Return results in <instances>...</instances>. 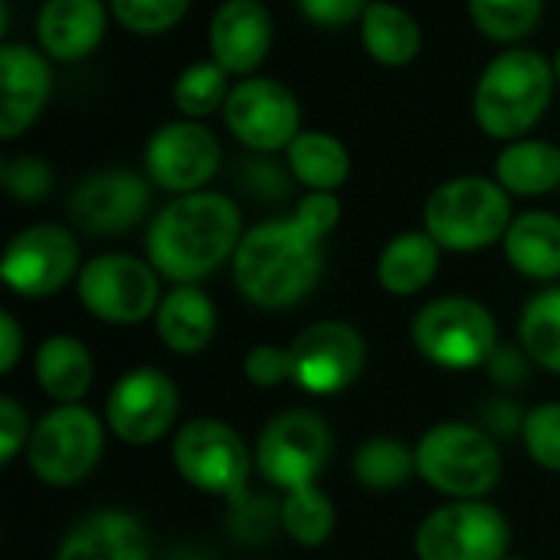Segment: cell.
Wrapping results in <instances>:
<instances>
[{"mask_svg":"<svg viewBox=\"0 0 560 560\" xmlns=\"http://www.w3.org/2000/svg\"><path fill=\"white\" fill-rule=\"evenodd\" d=\"M79 305L105 325H141L161 305V276L148 259L102 253L82 262L75 279Z\"/></svg>","mask_w":560,"mask_h":560,"instance_id":"obj_9","label":"cell"},{"mask_svg":"<svg viewBox=\"0 0 560 560\" xmlns=\"http://www.w3.org/2000/svg\"><path fill=\"white\" fill-rule=\"evenodd\" d=\"M509 545V518L486 499L446 502L433 509L413 535L420 560H505Z\"/></svg>","mask_w":560,"mask_h":560,"instance_id":"obj_11","label":"cell"},{"mask_svg":"<svg viewBox=\"0 0 560 560\" xmlns=\"http://www.w3.org/2000/svg\"><path fill=\"white\" fill-rule=\"evenodd\" d=\"M505 560H525V558H505Z\"/></svg>","mask_w":560,"mask_h":560,"instance_id":"obj_47","label":"cell"},{"mask_svg":"<svg viewBox=\"0 0 560 560\" xmlns=\"http://www.w3.org/2000/svg\"><path fill=\"white\" fill-rule=\"evenodd\" d=\"M289 171L302 187L335 194L351 174V154L345 141L328 131H302L289 144Z\"/></svg>","mask_w":560,"mask_h":560,"instance_id":"obj_28","label":"cell"},{"mask_svg":"<svg viewBox=\"0 0 560 560\" xmlns=\"http://www.w3.org/2000/svg\"><path fill=\"white\" fill-rule=\"evenodd\" d=\"M158 341L180 358H197L217 335V305L200 285H174L154 312Z\"/></svg>","mask_w":560,"mask_h":560,"instance_id":"obj_22","label":"cell"},{"mask_svg":"<svg viewBox=\"0 0 560 560\" xmlns=\"http://www.w3.org/2000/svg\"><path fill=\"white\" fill-rule=\"evenodd\" d=\"M0 184L13 200L36 203V200H46L49 190H52V167L43 158H33V154L7 158L0 164Z\"/></svg>","mask_w":560,"mask_h":560,"instance_id":"obj_37","label":"cell"},{"mask_svg":"<svg viewBox=\"0 0 560 560\" xmlns=\"http://www.w3.org/2000/svg\"><path fill=\"white\" fill-rule=\"evenodd\" d=\"M512 220V194L482 174L440 184L423 207V230L446 253H482L505 240Z\"/></svg>","mask_w":560,"mask_h":560,"instance_id":"obj_4","label":"cell"},{"mask_svg":"<svg viewBox=\"0 0 560 560\" xmlns=\"http://www.w3.org/2000/svg\"><path fill=\"white\" fill-rule=\"evenodd\" d=\"M522 443L535 466L548 472H560V400L538 404L528 410Z\"/></svg>","mask_w":560,"mask_h":560,"instance_id":"obj_36","label":"cell"},{"mask_svg":"<svg viewBox=\"0 0 560 560\" xmlns=\"http://www.w3.org/2000/svg\"><path fill=\"white\" fill-rule=\"evenodd\" d=\"M79 240L59 223H33L20 230L0 259L3 285L23 299H49L79 279Z\"/></svg>","mask_w":560,"mask_h":560,"instance_id":"obj_12","label":"cell"},{"mask_svg":"<svg viewBox=\"0 0 560 560\" xmlns=\"http://www.w3.org/2000/svg\"><path fill=\"white\" fill-rule=\"evenodd\" d=\"M33 377L52 404H79L95 377L89 348L72 335H49L33 354Z\"/></svg>","mask_w":560,"mask_h":560,"instance_id":"obj_25","label":"cell"},{"mask_svg":"<svg viewBox=\"0 0 560 560\" xmlns=\"http://www.w3.org/2000/svg\"><path fill=\"white\" fill-rule=\"evenodd\" d=\"M351 472L368 492H397L417 476V453L390 436H374L354 450Z\"/></svg>","mask_w":560,"mask_h":560,"instance_id":"obj_29","label":"cell"},{"mask_svg":"<svg viewBox=\"0 0 560 560\" xmlns=\"http://www.w3.org/2000/svg\"><path fill=\"white\" fill-rule=\"evenodd\" d=\"M289 361L295 387L315 397H331L361 377L368 364V341L354 325L325 318L292 338Z\"/></svg>","mask_w":560,"mask_h":560,"instance_id":"obj_14","label":"cell"},{"mask_svg":"<svg viewBox=\"0 0 560 560\" xmlns=\"http://www.w3.org/2000/svg\"><path fill=\"white\" fill-rule=\"evenodd\" d=\"M180 413L177 384L158 368L125 371L105 397V427L128 446H151L164 440Z\"/></svg>","mask_w":560,"mask_h":560,"instance_id":"obj_15","label":"cell"},{"mask_svg":"<svg viewBox=\"0 0 560 560\" xmlns=\"http://www.w3.org/2000/svg\"><path fill=\"white\" fill-rule=\"evenodd\" d=\"M236 292L266 312L299 305L322 279V240L308 236L292 217L256 223L243 233L233 259Z\"/></svg>","mask_w":560,"mask_h":560,"instance_id":"obj_2","label":"cell"},{"mask_svg":"<svg viewBox=\"0 0 560 560\" xmlns=\"http://www.w3.org/2000/svg\"><path fill=\"white\" fill-rule=\"evenodd\" d=\"M105 450V423L82 404H56L30 433V472L49 489H72L89 479Z\"/></svg>","mask_w":560,"mask_h":560,"instance_id":"obj_8","label":"cell"},{"mask_svg":"<svg viewBox=\"0 0 560 560\" xmlns=\"http://www.w3.org/2000/svg\"><path fill=\"white\" fill-rule=\"evenodd\" d=\"M440 256L443 246L427 233V230H407L394 240L377 256V282L387 295L410 299L420 295L440 272Z\"/></svg>","mask_w":560,"mask_h":560,"instance_id":"obj_24","label":"cell"},{"mask_svg":"<svg viewBox=\"0 0 560 560\" xmlns=\"http://www.w3.org/2000/svg\"><path fill=\"white\" fill-rule=\"evenodd\" d=\"M220 141L203 121L177 118L161 125L144 148V174L154 187L180 197L207 190L220 171Z\"/></svg>","mask_w":560,"mask_h":560,"instance_id":"obj_16","label":"cell"},{"mask_svg":"<svg viewBox=\"0 0 560 560\" xmlns=\"http://www.w3.org/2000/svg\"><path fill=\"white\" fill-rule=\"evenodd\" d=\"M164 560H217L210 551H203V548H194V545H184V548H174L171 555Z\"/></svg>","mask_w":560,"mask_h":560,"instance_id":"obj_45","label":"cell"},{"mask_svg":"<svg viewBox=\"0 0 560 560\" xmlns=\"http://www.w3.org/2000/svg\"><path fill=\"white\" fill-rule=\"evenodd\" d=\"M56 560H151V538L131 512L98 509L66 532Z\"/></svg>","mask_w":560,"mask_h":560,"instance_id":"obj_20","label":"cell"},{"mask_svg":"<svg viewBox=\"0 0 560 560\" xmlns=\"http://www.w3.org/2000/svg\"><path fill=\"white\" fill-rule=\"evenodd\" d=\"M555 75H558V82H560V49H558V56H555Z\"/></svg>","mask_w":560,"mask_h":560,"instance_id":"obj_46","label":"cell"},{"mask_svg":"<svg viewBox=\"0 0 560 560\" xmlns=\"http://www.w3.org/2000/svg\"><path fill=\"white\" fill-rule=\"evenodd\" d=\"M495 180L512 197H545L560 190V148L541 138L509 141L495 158Z\"/></svg>","mask_w":560,"mask_h":560,"instance_id":"obj_27","label":"cell"},{"mask_svg":"<svg viewBox=\"0 0 560 560\" xmlns=\"http://www.w3.org/2000/svg\"><path fill=\"white\" fill-rule=\"evenodd\" d=\"M532 368H538L532 361V354L522 345H499L492 351V358L486 361V374L495 387L502 390H518L532 381Z\"/></svg>","mask_w":560,"mask_h":560,"instance_id":"obj_40","label":"cell"},{"mask_svg":"<svg viewBox=\"0 0 560 560\" xmlns=\"http://www.w3.org/2000/svg\"><path fill=\"white\" fill-rule=\"evenodd\" d=\"M518 345L538 368L560 374V289H545L525 302L518 315Z\"/></svg>","mask_w":560,"mask_h":560,"instance_id":"obj_30","label":"cell"},{"mask_svg":"<svg viewBox=\"0 0 560 560\" xmlns=\"http://www.w3.org/2000/svg\"><path fill=\"white\" fill-rule=\"evenodd\" d=\"M240 207L217 190L180 194L167 200L148 223L144 253L161 279L174 285H200L243 240Z\"/></svg>","mask_w":560,"mask_h":560,"instance_id":"obj_1","label":"cell"},{"mask_svg":"<svg viewBox=\"0 0 560 560\" xmlns=\"http://www.w3.org/2000/svg\"><path fill=\"white\" fill-rule=\"evenodd\" d=\"M151 177L125 167L89 174L69 194V220L89 236H121L135 230L151 210Z\"/></svg>","mask_w":560,"mask_h":560,"instance_id":"obj_17","label":"cell"},{"mask_svg":"<svg viewBox=\"0 0 560 560\" xmlns=\"http://www.w3.org/2000/svg\"><path fill=\"white\" fill-rule=\"evenodd\" d=\"M292 220H295L308 236H315V240L325 243V236H328V233L338 226V220H341V200H338V194L308 190V194L299 200Z\"/></svg>","mask_w":560,"mask_h":560,"instance_id":"obj_39","label":"cell"},{"mask_svg":"<svg viewBox=\"0 0 560 560\" xmlns=\"http://www.w3.org/2000/svg\"><path fill=\"white\" fill-rule=\"evenodd\" d=\"M361 43L368 56L381 66L400 69L410 66L420 49H423V30L413 20L410 10L387 3V0H371L364 16H361Z\"/></svg>","mask_w":560,"mask_h":560,"instance_id":"obj_26","label":"cell"},{"mask_svg":"<svg viewBox=\"0 0 560 560\" xmlns=\"http://www.w3.org/2000/svg\"><path fill=\"white\" fill-rule=\"evenodd\" d=\"M555 62L538 49H505L479 75L472 92L476 125L495 141H518L545 118L555 98Z\"/></svg>","mask_w":560,"mask_h":560,"instance_id":"obj_3","label":"cell"},{"mask_svg":"<svg viewBox=\"0 0 560 560\" xmlns=\"http://www.w3.org/2000/svg\"><path fill=\"white\" fill-rule=\"evenodd\" d=\"M223 121L230 135L256 154L289 151V144L302 135V108L295 92L266 75L233 82L223 105Z\"/></svg>","mask_w":560,"mask_h":560,"instance_id":"obj_13","label":"cell"},{"mask_svg":"<svg viewBox=\"0 0 560 560\" xmlns=\"http://www.w3.org/2000/svg\"><path fill=\"white\" fill-rule=\"evenodd\" d=\"M108 13L102 0H43L36 13V43L56 62L92 56L105 39Z\"/></svg>","mask_w":560,"mask_h":560,"instance_id":"obj_21","label":"cell"},{"mask_svg":"<svg viewBox=\"0 0 560 560\" xmlns=\"http://www.w3.org/2000/svg\"><path fill=\"white\" fill-rule=\"evenodd\" d=\"M243 374L253 387H279L285 381H292V361H289V348L282 345H256L249 348L246 361H243Z\"/></svg>","mask_w":560,"mask_h":560,"instance_id":"obj_38","label":"cell"},{"mask_svg":"<svg viewBox=\"0 0 560 560\" xmlns=\"http://www.w3.org/2000/svg\"><path fill=\"white\" fill-rule=\"evenodd\" d=\"M230 89H233L230 72L217 59H200V62H190L187 69L177 72L171 95H174V108L184 118L200 121L213 112H223Z\"/></svg>","mask_w":560,"mask_h":560,"instance_id":"obj_32","label":"cell"},{"mask_svg":"<svg viewBox=\"0 0 560 560\" xmlns=\"http://www.w3.org/2000/svg\"><path fill=\"white\" fill-rule=\"evenodd\" d=\"M33 433L30 413L16 397H0V463H13L20 450H26Z\"/></svg>","mask_w":560,"mask_h":560,"instance_id":"obj_41","label":"cell"},{"mask_svg":"<svg viewBox=\"0 0 560 560\" xmlns=\"http://www.w3.org/2000/svg\"><path fill=\"white\" fill-rule=\"evenodd\" d=\"M210 56L230 75H253L272 49V13L262 0H223L210 20Z\"/></svg>","mask_w":560,"mask_h":560,"instance_id":"obj_19","label":"cell"},{"mask_svg":"<svg viewBox=\"0 0 560 560\" xmlns=\"http://www.w3.org/2000/svg\"><path fill=\"white\" fill-rule=\"evenodd\" d=\"M368 3L371 0H295L299 13L322 30H341V26L361 23Z\"/></svg>","mask_w":560,"mask_h":560,"instance_id":"obj_42","label":"cell"},{"mask_svg":"<svg viewBox=\"0 0 560 560\" xmlns=\"http://www.w3.org/2000/svg\"><path fill=\"white\" fill-rule=\"evenodd\" d=\"M23 348H26V338H23V328H20L16 315L0 312V371L3 374H10L20 364Z\"/></svg>","mask_w":560,"mask_h":560,"instance_id":"obj_44","label":"cell"},{"mask_svg":"<svg viewBox=\"0 0 560 560\" xmlns=\"http://www.w3.org/2000/svg\"><path fill=\"white\" fill-rule=\"evenodd\" d=\"M108 10L125 30L138 36H158L184 20L190 0H108Z\"/></svg>","mask_w":560,"mask_h":560,"instance_id":"obj_35","label":"cell"},{"mask_svg":"<svg viewBox=\"0 0 560 560\" xmlns=\"http://www.w3.org/2000/svg\"><path fill=\"white\" fill-rule=\"evenodd\" d=\"M335 502L318 486L282 492V535L302 548H322L335 535Z\"/></svg>","mask_w":560,"mask_h":560,"instance_id":"obj_31","label":"cell"},{"mask_svg":"<svg viewBox=\"0 0 560 560\" xmlns=\"http://www.w3.org/2000/svg\"><path fill=\"white\" fill-rule=\"evenodd\" d=\"M52 95V69L43 49L26 43L0 46V138L16 141L46 108Z\"/></svg>","mask_w":560,"mask_h":560,"instance_id":"obj_18","label":"cell"},{"mask_svg":"<svg viewBox=\"0 0 560 560\" xmlns=\"http://www.w3.org/2000/svg\"><path fill=\"white\" fill-rule=\"evenodd\" d=\"M417 453V476L450 502H476L495 492L502 482V453L499 440L482 427L446 420L430 427Z\"/></svg>","mask_w":560,"mask_h":560,"instance_id":"obj_5","label":"cell"},{"mask_svg":"<svg viewBox=\"0 0 560 560\" xmlns=\"http://www.w3.org/2000/svg\"><path fill=\"white\" fill-rule=\"evenodd\" d=\"M509 266L535 282L560 279V217L548 210H525L512 220L502 240Z\"/></svg>","mask_w":560,"mask_h":560,"instance_id":"obj_23","label":"cell"},{"mask_svg":"<svg viewBox=\"0 0 560 560\" xmlns=\"http://www.w3.org/2000/svg\"><path fill=\"white\" fill-rule=\"evenodd\" d=\"M226 532L243 548L269 545L282 532V499L243 492L240 499L226 502Z\"/></svg>","mask_w":560,"mask_h":560,"instance_id":"obj_34","label":"cell"},{"mask_svg":"<svg viewBox=\"0 0 560 560\" xmlns=\"http://www.w3.org/2000/svg\"><path fill=\"white\" fill-rule=\"evenodd\" d=\"M410 341L420 358L446 371L486 368L499 341L495 315L469 295H443L427 302L410 322Z\"/></svg>","mask_w":560,"mask_h":560,"instance_id":"obj_6","label":"cell"},{"mask_svg":"<svg viewBox=\"0 0 560 560\" xmlns=\"http://www.w3.org/2000/svg\"><path fill=\"white\" fill-rule=\"evenodd\" d=\"M171 463L190 489L223 502H233L249 492V472L256 469L246 440L230 423L213 417L187 420L174 433Z\"/></svg>","mask_w":560,"mask_h":560,"instance_id":"obj_7","label":"cell"},{"mask_svg":"<svg viewBox=\"0 0 560 560\" xmlns=\"http://www.w3.org/2000/svg\"><path fill=\"white\" fill-rule=\"evenodd\" d=\"M525 420H528V410H522L518 400L512 397H495L486 404L482 410V430L495 440H512V436H522L525 430Z\"/></svg>","mask_w":560,"mask_h":560,"instance_id":"obj_43","label":"cell"},{"mask_svg":"<svg viewBox=\"0 0 560 560\" xmlns=\"http://www.w3.org/2000/svg\"><path fill=\"white\" fill-rule=\"evenodd\" d=\"M469 16L492 43H522L541 23L545 0H466Z\"/></svg>","mask_w":560,"mask_h":560,"instance_id":"obj_33","label":"cell"},{"mask_svg":"<svg viewBox=\"0 0 560 560\" xmlns=\"http://www.w3.org/2000/svg\"><path fill=\"white\" fill-rule=\"evenodd\" d=\"M331 456V430L312 410H285L272 417L256 440V472L279 492L315 486Z\"/></svg>","mask_w":560,"mask_h":560,"instance_id":"obj_10","label":"cell"}]
</instances>
